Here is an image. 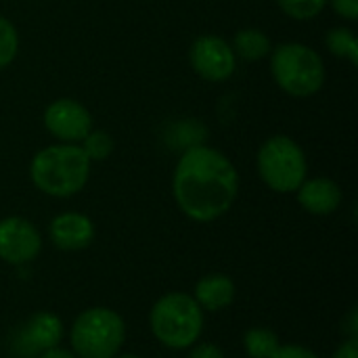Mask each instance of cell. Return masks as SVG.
I'll list each match as a JSON object with an SVG mask.
<instances>
[{
    "label": "cell",
    "instance_id": "cell-21",
    "mask_svg": "<svg viewBox=\"0 0 358 358\" xmlns=\"http://www.w3.org/2000/svg\"><path fill=\"white\" fill-rule=\"evenodd\" d=\"M273 358H319L313 355L310 350L302 348V346H279V350L273 355Z\"/></svg>",
    "mask_w": 358,
    "mask_h": 358
},
{
    "label": "cell",
    "instance_id": "cell-18",
    "mask_svg": "<svg viewBox=\"0 0 358 358\" xmlns=\"http://www.w3.org/2000/svg\"><path fill=\"white\" fill-rule=\"evenodd\" d=\"M281 10L292 19H315L327 4V0H277Z\"/></svg>",
    "mask_w": 358,
    "mask_h": 358
},
{
    "label": "cell",
    "instance_id": "cell-12",
    "mask_svg": "<svg viewBox=\"0 0 358 358\" xmlns=\"http://www.w3.org/2000/svg\"><path fill=\"white\" fill-rule=\"evenodd\" d=\"M300 206L317 216H327L336 212L342 203V191L331 178H310L298 189Z\"/></svg>",
    "mask_w": 358,
    "mask_h": 358
},
{
    "label": "cell",
    "instance_id": "cell-11",
    "mask_svg": "<svg viewBox=\"0 0 358 358\" xmlns=\"http://www.w3.org/2000/svg\"><path fill=\"white\" fill-rule=\"evenodd\" d=\"M63 338V323L52 313H36L29 317V321L21 329V348L25 355H38L46 352L50 348H57V344Z\"/></svg>",
    "mask_w": 358,
    "mask_h": 358
},
{
    "label": "cell",
    "instance_id": "cell-26",
    "mask_svg": "<svg viewBox=\"0 0 358 358\" xmlns=\"http://www.w3.org/2000/svg\"><path fill=\"white\" fill-rule=\"evenodd\" d=\"M117 358H141V357H134V355H124V357H117Z\"/></svg>",
    "mask_w": 358,
    "mask_h": 358
},
{
    "label": "cell",
    "instance_id": "cell-9",
    "mask_svg": "<svg viewBox=\"0 0 358 358\" xmlns=\"http://www.w3.org/2000/svg\"><path fill=\"white\" fill-rule=\"evenodd\" d=\"M40 233L29 220L10 216L0 222V258L8 264L31 262L40 254Z\"/></svg>",
    "mask_w": 358,
    "mask_h": 358
},
{
    "label": "cell",
    "instance_id": "cell-8",
    "mask_svg": "<svg viewBox=\"0 0 358 358\" xmlns=\"http://www.w3.org/2000/svg\"><path fill=\"white\" fill-rule=\"evenodd\" d=\"M191 65L208 82H224L235 71V52L218 36H201L191 46Z\"/></svg>",
    "mask_w": 358,
    "mask_h": 358
},
{
    "label": "cell",
    "instance_id": "cell-23",
    "mask_svg": "<svg viewBox=\"0 0 358 358\" xmlns=\"http://www.w3.org/2000/svg\"><path fill=\"white\" fill-rule=\"evenodd\" d=\"M334 358H358V342L357 340H348L346 344H342L338 348V352Z\"/></svg>",
    "mask_w": 358,
    "mask_h": 358
},
{
    "label": "cell",
    "instance_id": "cell-4",
    "mask_svg": "<svg viewBox=\"0 0 358 358\" xmlns=\"http://www.w3.org/2000/svg\"><path fill=\"white\" fill-rule=\"evenodd\" d=\"M277 84L292 96H310L325 84V65L317 50L300 42L279 44L271 59Z\"/></svg>",
    "mask_w": 358,
    "mask_h": 358
},
{
    "label": "cell",
    "instance_id": "cell-22",
    "mask_svg": "<svg viewBox=\"0 0 358 358\" xmlns=\"http://www.w3.org/2000/svg\"><path fill=\"white\" fill-rule=\"evenodd\" d=\"M189 358H224V355L216 344H199L191 350Z\"/></svg>",
    "mask_w": 358,
    "mask_h": 358
},
{
    "label": "cell",
    "instance_id": "cell-1",
    "mask_svg": "<svg viewBox=\"0 0 358 358\" xmlns=\"http://www.w3.org/2000/svg\"><path fill=\"white\" fill-rule=\"evenodd\" d=\"M172 191L178 208L197 222L220 218L233 206L239 176L229 157L206 145L189 147L176 164Z\"/></svg>",
    "mask_w": 358,
    "mask_h": 358
},
{
    "label": "cell",
    "instance_id": "cell-10",
    "mask_svg": "<svg viewBox=\"0 0 358 358\" xmlns=\"http://www.w3.org/2000/svg\"><path fill=\"white\" fill-rule=\"evenodd\" d=\"M50 239L59 250L65 252H78L90 245L94 239V224L88 216L78 212H65L59 214L50 222Z\"/></svg>",
    "mask_w": 358,
    "mask_h": 358
},
{
    "label": "cell",
    "instance_id": "cell-17",
    "mask_svg": "<svg viewBox=\"0 0 358 358\" xmlns=\"http://www.w3.org/2000/svg\"><path fill=\"white\" fill-rule=\"evenodd\" d=\"M82 151L86 153L88 159L101 162V159H105V157L111 155L113 141H111V136L105 130H90L84 136V141H82Z\"/></svg>",
    "mask_w": 358,
    "mask_h": 358
},
{
    "label": "cell",
    "instance_id": "cell-20",
    "mask_svg": "<svg viewBox=\"0 0 358 358\" xmlns=\"http://www.w3.org/2000/svg\"><path fill=\"white\" fill-rule=\"evenodd\" d=\"M336 13L348 21H355L358 17V0H331Z\"/></svg>",
    "mask_w": 358,
    "mask_h": 358
},
{
    "label": "cell",
    "instance_id": "cell-13",
    "mask_svg": "<svg viewBox=\"0 0 358 358\" xmlns=\"http://www.w3.org/2000/svg\"><path fill=\"white\" fill-rule=\"evenodd\" d=\"M235 298V285L224 275H210L203 277L195 287V302L203 310H220L229 306Z\"/></svg>",
    "mask_w": 358,
    "mask_h": 358
},
{
    "label": "cell",
    "instance_id": "cell-24",
    "mask_svg": "<svg viewBox=\"0 0 358 358\" xmlns=\"http://www.w3.org/2000/svg\"><path fill=\"white\" fill-rule=\"evenodd\" d=\"M40 358H76L71 352H67V350H61V348H50V350H46L44 355Z\"/></svg>",
    "mask_w": 358,
    "mask_h": 358
},
{
    "label": "cell",
    "instance_id": "cell-3",
    "mask_svg": "<svg viewBox=\"0 0 358 358\" xmlns=\"http://www.w3.org/2000/svg\"><path fill=\"white\" fill-rule=\"evenodd\" d=\"M151 331L168 348H189L197 342L203 327V313L195 298L168 294L151 310Z\"/></svg>",
    "mask_w": 358,
    "mask_h": 358
},
{
    "label": "cell",
    "instance_id": "cell-2",
    "mask_svg": "<svg viewBox=\"0 0 358 358\" xmlns=\"http://www.w3.org/2000/svg\"><path fill=\"white\" fill-rule=\"evenodd\" d=\"M29 176L42 193L69 197L84 189L90 176V159L76 143L50 145L34 155Z\"/></svg>",
    "mask_w": 358,
    "mask_h": 358
},
{
    "label": "cell",
    "instance_id": "cell-15",
    "mask_svg": "<svg viewBox=\"0 0 358 358\" xmlns=\"http://www.w3.org/2000/svg\"><path fill=\"white\" fill-rule=\"evenodd\" d=\"M327 48L342 59H348L352 65L358 63V42L355 31L350 27H334L325 36Z\"/></svg>",
    "mask_w": 358,
    "mask_h": 358
},
{
    "label": "cell",
    "instance_id": "cell-7",
    "mask_svg": "<svg viewBox=\"0 0 358 358\" xmlns=\"http://www.w3.org/2000/svg\"><path fill=\"white\" fill-rule=\"evenodd\" d=\"M46 130L63 143H82L92 130L90 111L73 99H59L44 111Z\"/></svg>",
    "mask_w": 358,
    "mask_h": 358
},
{
    "label": "cell",
    "instance_id": "cell-19",
    "mask_svg": "<svg viewBox=\"0 0 358 358\" xmlns=\"http://www.w3.org/2000/svg\"><path fill=\"white\" fill-rule=\"evenodd\" d=\"M19 48V36L17 29L13 27V23L4 17H0V69L6 67Z\"/></svg>",
    "mask_w": 358,
    "mask_h": 358
},
{
    "label": "cell",
    "instance_id": "cell-6",
    "mask_svg": "<svg viewBox=\"0 0 358 358\" xmlns=\"http://www.w3.org/2000/svg\"><path fill=\"white\" fill-rule=\"evenodd\" d=\"M258 172L277 193L298 191L306 180V157L289 136H273L258 151Z\"/></svg>",
    "mask_w": 358,
    "mask_h": 358
},
{
    "label": "cell",
    "instance_id": "cell-14",
    "mask_svg": "<svg viewBox=\"0 0 358 358\" xmlns=\"http://www.w3.org/2000/svg\"><path fill=\"white\" fill-rule=\"evenodd\" d=\"M233 52L243 57L245 61L264 59L271 52V40L264 31H260L256 27H245L235 34Z\"/></svg>",
    "mask_w": 358,
    "mask_h": 358
},
{
    "label": "cell",
    "instance_id": "cell-25",
    "mask_svg": "<svg viewBox=\"0 0 358 358\" xmlns=\"http://www.w3.org/2000/svg\"><path fill=\"white\" fill-rule=\"evenodd\" d=\"M346 331L350 334V340H357V310H352L350 313V317H348V327H346Z\"/></svg>",
    "mask_w": 358,
    "mask_h": 358
},
{
    "label": "cell",
    "instance_id": "cell-16",
    "mask_svg": "<svg viewBox=\"0 0 358 358\" xmlns=\"http://www.w3.org/2000/svg\"><path fill=\"white\" fill-rule=\"evenodd\" d=\"M279 350V338L271 329L254 327L245 334V352L252 358H273Z\"/></svg>",
    "mask_w": 358,
    "mask_h": 358
},
{
    "label": "cell",
    "instance_id": "cell-5",
    "mask_svg": "<svg viewBox=\"0 0 358 358\" xmlns=\"http://www.w3.org/2000/svg\"><path fill=\"white\" fill-rule=\"evenodd\" d=\"M124 338V321L109 308L84 310L71 327V346L80 358H113Z\"/></svg>",
    "mask_w": 358,
    "mask_h": 358
}]
</instances>
